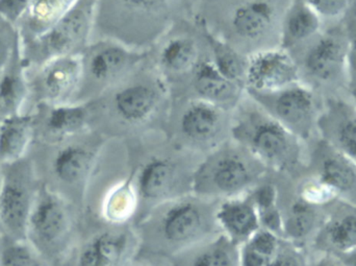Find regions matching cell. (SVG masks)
<instances>
[{
	"mask_svg": "<svg viewBox=\"0 0 356 266\" xmlns=\"http://www.w3.org/2000/svg\"><path fill=\"white\" fill-rule=\"evenodd\" d=\"M170 88L148 56L133 72L89 102L92 127L99 125L113 138L137 137L164 130L170 110Z\"/></svg>",
	"mask_w": 356,
	"mask_h": 266,
	"instance_id": "6da1fadb",
	"label": "cell"
},
{
	"mask_svg": "<svg viewBox=\"0 0 356 266\" xmlns=\"http://www.w3.org/2000/svg\"><path fill=\"white\" fill-rule=\"evenodd\" d=\"M194 15L195 0H96L91 40L149 50L175 23Z\"/></svg>",
	"mask_w": 356,
	"mask_h": 266,
	"instance_id": "7a4b0ae2",
	"label": "cell"
},
{
	"mask_svg": "<svg viewBox=\"0 0 356 266\" xmlns=\"http://www.w3.org/2000/svg\"><path fill=\"white\" fill-rule=\"evenodd\" d=\"M286 8L278 0H203L195 6V18L240 54L280 46V25Z\"/></svg>",
	"mask_w": 356,
	"mask_h": 266,
	"instance_id": "3957f363",
	"label": "cell"
},
{
	"mask_svg": "<svg viewBox=\"0 0 356 266\" xmlns=\"http://www.w3.org/2000/svg\"><path fill=\"white\" fill-rule=\"evenodd\" d=\"M230 138L264 166L276 171H295L302 161V140L268 114L247 93L232 111Z\"/></svg>",
	"mask_w": 356,
	"mask_h": 266,
	"instance_id": "277c9868",
	"label": "cell"
},
{
	"mask_svg": "<svg viewBox=\"0 0 356 266\" xmlns=\"http://www.w3.org/2000/svg\"><path fill=\"white\" fill-rule=\"evenodd\" d=\"M232 112L196 98H172L164 133L182 150L207 156L230 138Z\"/></svg>",
	"mask_w": 356,
	"mask_h": 266,
	"instance_id": "5b68a950",
	"label": "cell"
},
{
	"mask_svg": "<svg viewBox=\"0 0 356 266\" xmlns=\"http://www.w3.org/2000/svg\"><path fill=\"white\" fill-rule=\"evenodd\" d=\"M264 165L232 139L205 156L193 173L194 192L202 196L232 198L254 183Z\"/></svg>",
	"mask_w": 356,
	"mask_h": 266,
	"instance_id": "8992f818",
	"label": "cell"
},
{
	"mask_svg": "<svg viewBox=\"0 0 356 266\" xmlns=\"http://www.w3.org/2000/svg\"><path fill=\"white\" fill-rule=\"evenodd\" d=\"M209 56L202 25L195 17L175 23L149 49V60L175 91Z\"/></svg>",
	"mask_w": 356,
	"mask_h": 266,
	"instance_id": "52a82bcc",
	"label": "cell"
},
{
	"mask_svg": "<svg viewBox=\"0 0 356 266\" xmlns=\"http://www.w3.org/2000/svg\"><path fill=\"white\" fill-rule=\"evenodd\" d=\"M81 56L83 75L76 102H89L133 72L147 58L148 50L100 38L91 40Z\"/></svg>",
	"mask_w": 356,
	"mask_h": 266,
	"instance_id": "ba28073f",
	"label": "cell"
},
{
	"mask_svg": "<svg viewBox=\"0 0 356 266\" xmlns=\"http://www.w3.org/2000/svg\"><path fill=\"white\" fill-rule=\"evenodd\" d=\"M35 175L23 160L0 169V230L8 240H26L38 190Z\"/></svg>",
	"mask_w": 356,
	"mask_h": 266,
	"instance_id": "9c48e42d",
	"label": "cell"
},
{
	"mask_svg": "<svg viewBox=\"0 0 356 266\" xmlns=\"http://www.w3.org/2000/svg\"><path fill=\"white\" fill-rule=\"evenodd\" d=\"M246 93L302 141L309 139L316 127H319L317 98L312 88L302 81L278 91L266 93L246 91Z\"/></svg>",
	"mask_w": 356,
	"mask_h": 266,
	"instance_id": "30bf717a",
	"label": "cell"
},
{
	"mask_svg": "<svg viewBox=\"0 0 356 266\" xmlns=\"http://www.w3.org/2000/svg\"><path fill=\"white\" fill-rule=\"evenodd\" d=\"M71 227L66 201L46 186L40 187L27 225L26 242L41 256H56L64 249Z\"/></svg>",
	"mask_w": 356,
	"mask_h": 266,
	"instance_id": "8fae6325",
	"label": "cell"
},
{
	"mask_svg": "<svg viewBox=\"0 0 356 266\" xmlns=\"http://www.w3.org/2000/svg\"><path fill=\"white\" fill-rule=\"evenodd\" d=\"M301 81V71L296 58L284 48L273 47L248 56L245 90L278 91Z\"/></svg>",
	"mask_w": 356,
	"mask_h": 266,
	"instance_id": "7c38bea8",
	"label": "cell"
},
{
	"mask_svg": "<svg viewBox=\"0 0 356 266\" xmlns=\"http://www.w3.org/2000/svg\"><path fill=\"white\" fill-rule=\"evenodd\" d=\"M207 209L198 201H169L156 221L159 238L167 247L178 250L199 242L209 229Z\"/></svg>",
	"mask_w": 356,
	"mask_h": 266,
	"instance_id": "4fadbf2b",
	"label": "cell"
},
{
	"mask_svg": "<svg viewBox=\"0 0 356 266\" xmlns=\"http://www.w3.org/2000/svg\"><path fill=\"white\" fill-rule=\"evenodd\" d=\"M96 0H76L68 12L48 31L46 47L52 58L79 54L93 33Z\"/></svg>",
	"mask_w": 356,
	"mask_h": 266,
	"instance_id": "5bb4252c",
	"label": "cell"
},
{
	"mask_svg": "<svg viewBox=\"0 0 356 266\" xmlns=\"http://www.w3.org/2000/svg\"><path fill=\"white\" fill-rule=\"evenodd\" d=\"M245 88L229 81L221 75L207 56L188 81L175 91L172 98H196L211 102L232 112L244 97Z\"/></svg>",
	"mask_w": 356,
	"mask_h": 266,
	"instance_id": "9a60e30c",
	"label": "cell"
},
{
	"mask_svg": "<svg viewBox=\"0 0 356 266\" xmlns=\"http://www.w3.org/2000/svg\"><path fill=\"white\" fill-rule=\"evenodd\" d=\"M347 48L348 41L336 33L320 36L305 50L299 68L317 81H334L347 68Z\"/></svg>",
	"mask_w": 356,
	"mask_h": 266,
	"instance_id": "2e32d148",
	"label": "cell"
},
{
	"mask_svg": "<svg viewBox=\"0 0 356 266\" xmlns=\"http://www.w3.org/2000/svg\"><path fill=\"white\" fill-rule=\"evenodd\" d=\"M215 221L234 246L244 244L261 228L259 211L251 198H226L216 210Z\"/></svg>",
	"mask_w": 356,
	"mask_h": 266,
	"instance_id": "e0dca14e",
	"label": "cell"
},
{
	"mask_svg": "<svg viewBox=\"0 0 356 266\" xmlns=\"http://www.w3.org/2000/svg\"><path fill=\"white\" fill-rule=\"evenodd\" d=\"M178 164L168 154H154L146 159L138 173V194L144 201H165L177 187Z\"/></svg>",
	"mask_w": 356,
	"mask_h": 266,
	"instance_id": "ac0fdd59",
	"label": "cell"
},
{
	"mask_svg": "<svg viewBox=\"0 0 356 266\" xmlns=\"http://www.w3.org/2000/svg\"><path fill=\"white\" fill-rule=\"evenodd\" d=\"M83 65L79 54L56 56L44 69V90L48 98L58 104H69L67 100L76 97L81 86Z\"/></svg>",
	"mask_w": 356,
	"mask_h": 266,
	"instance_id": "d6986e66",
	"label": "cell"
},
{
	"mask_svg": "<svg viewBox=\"0 0 356 266\" xmlns=\"http://www.w3.org/2000/svg\"><path fill=\"white\" fill-rule=\"evenodd\" d=\"M102 142L104 136L99 134L89 143H71L60 148L52 161V171L56 179L65 184L83 181L93 167Z\"/></svg>",
	"mask_w": 356,
	"mask_h": 266,
	"instance_id": "ffe728a7",
	"label": "cell"
},
{
	"mask_svg": "<svg viewBox=\"0 0 356 266\" xmlns=\"http://www.w3.org/2000/svg\"><path fill=\"white\" fill-rule=\"evenodd\" d=\"M321 22V17L305 0H291L280 25V47L294 52L319 33Z\"/></svg>",
	"mask_w": 356,
	"mask_h": 266,
	"instance_id": "44dd1931",
	"label": "cell"
},
{
	"mask_svg": "<svg viewBox=\"0 0 356 266\" xmlns=\"http://www.w3.org/2000/svg\"><path fill=\"white\" fill-rule=\"evenodd\" d=\"M91 129L92 114L89 102L56 104L46 117V133L54 140L76 137Z\"/></svg>",
	"mask_w": 356,
	"mask_h": 266,
	"instance_id": "7402d4cb",
	"label": "cell"
},
{
	"mask_svg": "<svg viewBox=\"0 0 356 266\" xmlns=\"http://www.w3.org/2000/svg\"><path fill=\"white\" fill-rule=\"evenodd\" d=\"M33 137V121L27 115L14 114L0 121V166L24 159Z\"/></svg>",
	"mask_w": 356,
	"mask_h": 266,
	"instance_id": "603a6c76",
	"label": "cell"
},
{
	"mask_svg": "<svg viewBox=\"0 0 356 266\" xmlns=\"http://www.w3.org/2000/svg\"><path fill=\"white\" fill-rule=\"evenodd\" d=\"M325 130L327 141L356 165V109L337 102L328 109Z\"/></svg>",
	"mask_w": 356,
	"mask_h": 266,
	"instance_id": "cb8c5ba5",
	"label": "cell"
},
{
	"mask_svg": "<svg viewBox=\"0 0 356 266\" xmlns=\"http://www.w3.org/2000/svg\"><path fill=\"white\" fill-rule=\"evenodd\" d=\"M325 148L316 178L337 196L353 192L356 189V165L328 142Z\"/></svg>",
	"mask_w": 356,
	"mask_h": 266,
	"instance_id": "d4e9b609",
	"label": "cell"
},
{
	"mask_svg": "<svg viewBox=\"0 0 356 266\" xmlns=\"http://www.w3.org/2000/svg\"><path fill=\"white\" fill-rule=\"evenodd\" d=\"M127 244V237L123 234H97L79 253L76 266H116L124 254Z\"/></svg>",
	"mask_w": 356,
	"mask_h": 266,
	"instance_id": "484cf974",
	"label": "cell"
},
{
	"mask_svg": "<svg viewBox=\"0 0 356 266\" xmlns=\"http://www.w3.org/2000/svg\"><path fill=\"white\" fill-rule=\"evenodd\" d=\"M200 24L202 25L204 31L211 60L216 68L226 79L245 88L248 56L240 54L229 44L209 33L203 26L202 23L200 22Z\"/></svg>",
	"mask_w": 356,
	"mask_h": 266,
	"instance_id": "4316f807",
	"label": "cell"
},
{
	"mask_svg": "<svg viewBox=\"0 0 356 266\" xmlns=\"http://www.w3.org/2000/svg\"><path fill=\"white\" fill-rule=\"evenodd\" d=\"M324 242L334 252L343 255L356 250V209L330 217L322 230Z\"/></svg>",
	"mask_w": 356,
	"mask_h": 266,
	"instance_id": "83f0119b",
	"label": "cell"
},
{
	"mask_svg": "<svg viewBox=\"0 0 356 266\" xmlns=\"http://www.w3.org/2000/svg\"><path fill=\"white\" fill-rule=\"evenodd\" d=\"M316 225L317 213L313 205L297 201L291 207L288 217L284 219L282 234L293 244L300 242L315 231Z\"/></svg>",
	"mask_w": 356,
	"mask_h": 266,
	"instance_id": "f1b7e54d",
	"label": "cell"
},
{
	"mask_svg": "<svg viewBox=\"0 0 356 266\" xmlns=\"http://www.w3.org/2000/svg\"><path fill=\"white\" fill-rule=\"evenodd\" d=\"M234 244L226 236L204 244L191 260L190 266H236Z\"/></svg>",
	"mask_w": 356,
	"mask_h": 266,
	"instance_id": "f546056e",
	"label": "cell"
},
{
	"mask_svg": "<svg viewBox=\"0 0 356 266\" xmlns=\"http://www.w3.org/2000/svg\"><path fill=\"white\" fill-rule=\"evenodd\" d=\"M24 96V83L19 75L13 72L0 75V114L4 117L18 114Z\"/></svg>",
	"mask_w": 356,
	"mask_h": 266,
	"instance_id": "4dcf8cb0",
	"label": "cell"
},
{
	"mask_svg": "<svg viewBox=\"0 0 356 266\" xmlns=\"http://www.w3.org/2000/svg\"><path fill=\"white\" fill-rule=\"evenodd\" d=\"M41 257L26 240H8L0 251V266H43Z\"/></svg>",
	"mask_w": 356,
	"mask_h": 266,
	"instance_id": "1f68e13d",
	"label": "cell"
},
{
	"mask_svg": "<svg viewBox=\"0 0 356 266\" xmlns=\"http://www.w3.org/2000/svg\"><path fill=\"white\" fill-rule=\"evenodd\" d=\"M76 0H33L31 16L39 22L49 24V29L68 12ZM48 29V31H49Z\"/></svg>",
	"mask_w": 356,
	"mask_h": 266,
	"instance_id": "d6a6232c",
	"label": "cell"
},
{
	"mask_svg": "<svg viewBox=\"0 0 356 266\" xmlns=\"http://www.w3.org/2000/svg\"><path fill=\"white\" fill-rule=\"evenodd\" d=\"M135 205V196L129 185L121 186L111 196L106 206V214L114 221H122L129 217Z\"/></svg>",
	"mask_w": 356,
	"mask_h": 266,
	"instance_id": "836d02e7",
	"label": "cell"
},
{
	"mask_svg": "<svg viewBox=\"0 0 356 266\" xmlns=\"http://www.w3.org/2000/svg\"><path fill=\"white\" fill-rule=\"evenodd\" d=\"M334 198H337V194L322 184L317 178L307 182L301 190V200L313 206L332 202Z\"/></svg>",
	"mask_w": 356,
	"mask_h": 266,
	"instance_id": "e575fe53",
	"label": "cell"
},
{
	"mask_svg": "<svg viewBox=\"0 0 356 266\" xmlns=\"http://www.w3.org/2000/svg\"><path fill=\"white\" fill-rule=\"evenodd\" d=\"M307 6L315 10L321 19L338 18L349 8L350 0H305Z\"/></svg>",
	"mask_w": 356,
	"mask_h": 266,
	"instance_id": "d590c367",
	"label": "cell"
},
{
	"mask_svg": "<svg viewBox=\"0 0 356 266\" xmlns=\"http://www.w3.org/2000/svg\"><path fill=\"white\" fill-rule=\"evenodd\" d=\"M267 266H309L305 255L299 249L282 247L269 259Z\"/></svg>",
	"mask_w": 356,
	"mask_h": 266,
	"instance_id": "8d00e7d4",
	"label": "cell"
},
{
	"mask_svg": "<svg viewBox=\"0 0 356 266\" xmlns=\"http://www.w3.org/2000/svg\"><path fill=\"white\" fill-rule=\"evenodd\" d=\"M33 0H0V16L8 22L18 21L27 8H31Z\"/></svg>",
	"mask_w": 356,
	"mask_h": 266,
	"instance_id": "74e56055",
	"label": "cell"
},
{
	"mask_svg": "<svg viewBox=\"0 0 356 266\" xmlns=\"http://www.w3.org/2000/svg\"><path fill=\"white\" fill-rule=\"evenodd\" d=\"M251 198H252L253 203H254L255 207H257L259 213L261 211L276 207L277 190L272 185L261 186L255 190Z\"/></svg>",
	"mask_w": 356,
	"mask_h": 266,
	"instance_id": "f35d334b",
	"label": "cell"
},
{
	"mask_svg": "<svg viewBox=\"0 0 356 266\" xmlns=\"http://www.w3.org/2000/svg\"><path fill=\"white\" fill-rule=\"evenodd\" d=\"M347 68L356 75V33L351 39L348 40Z\"/></svg>",
	"mask_w": 356,
	"mask_h": 266,
	"instance_id": "ab89813d",
	"label": "cell"
},
{
	"mask_svg": "<svg viewBox=\"0 0 356 266\" xmlns=\"http://www.w3.org/2000/svg\"><path fill=\"white\" fill-rule=\"evenodd\" d=\"M314 266H346L342 263L340 258L334 257V255H323L316 261Z\"/></svg>",
	"mask_w": 356,
	"mask_h": 266,
	"instance_id": "60d3db41",
	"label": "cell"
},
{
	"mask_svg": "<svg viewBox=\"0 0 356 266\" xmlns=\"http://www.w3.org/2000/svg\"><path fill=\"white\" fill-rule=\"evenodd\" d=\"M8 50L6 41L0 37V69L3 68L8 61Z\"/></svg>",
	"mask_w": 356,
	"mask_h": 266,
	"instance_id": "b9f144b4",
	"label": "cell"
},
{
	"mask_svg": "<svg viewBox=\"0 0 356 266\" xmlns=\"http://www.w3.org/2000/svg\"><path fill=\"white\" fill-rule=\"evenodd\" d=\"M342 263L346 266H356V250L347 254L341 255Z\"/></svg>",
	"mask_w": 356,
	"mask_h": 266,
	"instance_id": "7bdbcfd3",
	"label": "cell"
},
{
	"mask_svg": "<svg viewBox=\"0 0 356 266\" xmlns=\"http://www.w3.org/2000/svg\"><path fill=\"white\" fill-rule=\"evenodd\" d=\"M203 1V0H195V6H197V4L199 3V2Z\"/></svg>",
	"mask_w": 356,
	"mask_h": 266,
	"instance_id": "ee69618b",
	"label": "cell"
},
{
	"mask_svg": "<svg viewBox=\"0 0 356 266\" xmlns=\"http://www.w3.org/2000/svg\"><path fill=\"white\" fill-rule=\"evenodd\" d=\"M355 109H356V92H355Z\"/></svg>",
	"mask_w": 356,
	"mask_h": 266,
	"instance_id": "f6af8a7d",
	"label": "cell"
}]
</instances>
